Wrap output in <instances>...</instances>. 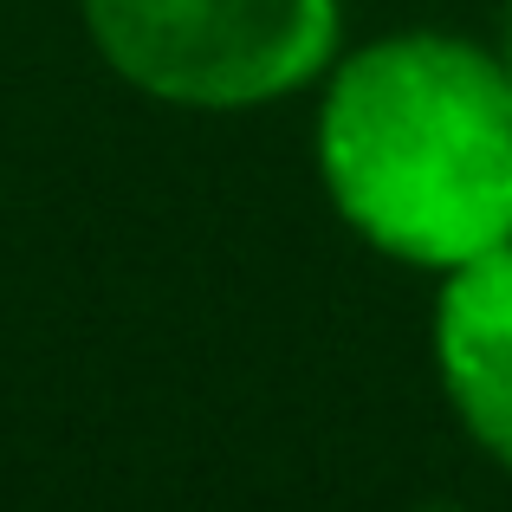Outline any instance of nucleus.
Wrapping results in <instances>:
<instances>
[{"label":"nucleus","mask_w":512,"mask_h":512,"mask_svg":"<svg viewBox=\"0 0 512 512\" xmlns=\"http://www.w3.org/2000/svg\"><path fill=\"white\" fill-rule=\"evenodd\" d=\"M435 370L467 435L512 467V240L441 273Z\"/></svg>","instance_id":"nucleus-3"},{"label":"nucleus","mask_w":512,"mask_h":512,"mask_svg":"<svg viewBox=\"0 0 512 512\" xmlns=\"http://www.w3.org/2000/svg\"><path fill=\"white\" fill-rule=\"evenodd\" d=\"M500 65L512 72V0H506V20H500Z\"/></svg>","instance_id":"nucleus-4"},{"label":"nucleus","mask_w":512,"mask_h":512,"mask_svg":"<svg viewBox=\"0 0 512 512\" xmlns=\"http://www.w3.org/2000/svg\"><path fill=\"white\" fill-rule=\"evenodd\" d=\"M415 512H461V506H448V500H435V506H415Z\"/></svg>","instance_id":"nucleus-5"},{"label":"nucleus","mask_w":512,"mask_h":512,"mask_svg":"<svg viewBox=\"0 0 512 512\" xmlns=\"http://www.w3.org/2000/svg\"><path fill=\"white\" fill-rule=\"evenodd\" d=\"M98 59L175 111H253L305 91L344 39V0H78Z\"/></svg>","instance_id":"nucleus-2"},{"label":"nucleus","mask_w":512,"mask_h":512,"mask_svg":"<svg viewBox=\"0 0 512 512\" xmlns=\"http://www.w3.org/2000/svg\"><path fill=\"white\" fill-rule=\"evenodd\" d=\"M318 175L363 247L454 273L512 240V72L454 33H389L331 72Z\"/></svg>","instance_id":"nucleus-1"}]
</instances>
